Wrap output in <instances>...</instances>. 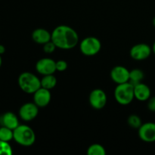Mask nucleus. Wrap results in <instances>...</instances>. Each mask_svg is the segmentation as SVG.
Segmentation results:
<instances>
[{
  "mask_svg": "<svg viewBox=\"0 0 155 155\" xmlns=\"http://www.w3.org/2000/svg\"><path fill=\"white\" fill-rule=\"evenodd\" d=\"M14 140L20 145L29 147L36 142V134L31 127L27 125H19L13 130Z\"/></svg>",
  "mask_w": 155,
  "mask_h": 155,
  "instance_id": "2",
  "label": "nucleus"
},
{
  "mask_svg": "<svg viewBox=\"0 0 155 155\" xmlns=\"http://www.w3.org/2000/svg\"><path fill=\"white\" fill-rule=\"evenodd\" d=\"M0 124L14 130L20 125L18 117L13 112H6L0 117Z\"/></svg>",
  "mask_w": 155,
  "mask_h": 155,
  "instance_id": "14",
  "label": "nucleus"
},
{
  "mask_svg": "<svg viewBox=\"0 0 155 155\" xmlns=\"http://www.w3.org/2000/svg\"><path fill=\"white\" fill-rule=\"evenodd\" d=\"M68 68V63L64 60H60L56 61V71L59 72H64Z\"/></svg>",
  "mask_w": 155,
  "mask_h": 155,
  "instance_id": "23",
  "label": "nucleus"
},
{
  "mask_svg": "<svg viewBox=\"0 0 155 155\" xmlns=\"http://www.w3.org/2000/svg\"><path fill=\"white\" fill-rule=\"evenodd\" d=\"M12 148L8 142L0 140V155H12Z\"/></svg>",
  "mask_w": 155,
  "mask_h": 155,
  "instance_id": "21",
  "label": "nucleus"
},
{
  "mask_svg": "<svg viewBox=\"0 0 155 155\" xmlns=\"http://www.w3.org/2000/svg\"><path fill=\"white\" fill-rule=\"evenodd\" d=\"M18 83L20 89L27 94H33L41 87V80L30 72L22 73L18 77Z\"/></svg>",
  "mask_w": 155,
  "mask_h": 155,
  "instance_id": "3",
  "label": "nucleus"
},
{
  "mask_svg": "<svg viewBox=\"0 0 155 155\" xmlns=\"http://www.w3.org/2000/svg\"><path fill=\"white\" fill-rule=\"evenodd\" d=\"M152 48L149 45L145 43H139L133 45L130 49V54L133 59L136 61H144L150 57Z\"/></svg>",
  "mask_w": 155,
  "mask_h": 155,
  "instance_id": "7",
  "label": "nucleus"
},
{
  "mask_svg": "<svg viewBox=\"0 0 155 155\" xmlns=\"http://www.w3.org/2000/svg\"><path fill=\"white\" fill-rule=\"evenodd\" d=\"M56 48H57V47L55 46L54 42L51 40L43 45V51L47 54H51L55 51Z\"/></svg>",
  "mask_w": 155,
  "mask_h": 155,
  "instance_id": "22",
  "label": "nucleus"
},
{
  "mask_svg": "<svg viewBox=\"0 0 155 155\" xmlns=\"http://www.w3.org/2000/svg\"><path fill=\"white\" fill-rule=\"evenodd\" d=\"M89 104L96 110H101L105 107L107 98L105 92L101 89H95L91 92L89 98Z\"/></svg>",
  "mask_w": 155,
  "mask_h": 155,
  "instance_id": "6",
  "label": "nucleus"
},
{
  "mask_svg": "<svg viewBox=\"0 0 155 155\" xmlns=\"http://www.w3.org/2000/svg\"><path fill=\"white\" fill-rule=\"evenodd\" d=\"M5 52V46L3 45H1L0 44V54H3Z\"/></svg>",
  "mask_w": 155,
  "mask_h": 155,
  "instance_id": "25",
  "label": "nucleus"
},
{
  "mask_svg": "<svg viewBox=\"0 0 155 155\" xmlns=\"http://www.w3.org/2000/svg\"><path fill=\"white\" fill-rule=\"evenodd\" d=\"M39 114V107L34 102H28L23 104L19 110V116L24 121H32Z\"/></svg>",
  "mask_w": 155,
  "mask_h": 155,
  "instance_id": "9",
  "label": "nucleus"
},
{
  "mask_svg": "<svg viewBox=\"0 0 155 155\" xmlns=\"http://www.w3.org/2000/svg\"><path fill=\"white\" fill-rule=\"evenodd\" d=\"M152 23H153V25H154V27H155V17L154 18V19H153Z\"/></svg>",
  "mask_w": 155,
  "mask_h": 155,
  "instance_id": "28",
  "label": "nucleus"
},
{
  "mask_svg": "<svg viewBox=\"0 0 155 155\" xmlns=\"http://www.w3.org/2000/svg\"><path fill=\"white\" fill-rule=\"evenodd\" d=\"M139 136L141 140L148 143L155 142V123L142 124L139 128Z\"/></svg>",
  "mask_w": 155,
  "mask_h": 155,
  "instance_id": "10",
  "label": "nucleus"
},
{
  "mask_svg": "<svg viewBox=\"0 0 155 155\" xmlns=\"http://www.w3.org/2000/svg\"><path fill=\"white\" fill-rule=\"evenodd\" d=\"M144 77H145V74H144L143 71L142 70L136 68V69H133L130 71V80H129V82L133 86H136L138 83H142Z\"/></svg>",
  "mask_w": 155,
  "mask_h": 155,
  "instance_id": "17",
  "label": "nucleus"
},
{
  "mask_svg": "<svg viewBox=\"0 0 155 155\" xmlns=\"http://www.w3.org/2000/svg\"><path fill=\"white\" fill-rule=\"evenodd\" d=\"M127 123H128L129 126L130 127L134 129H138V130H139V128L142 124L141 118L138 115L136 114L130 115L128 117V120H127Z\"/></svg>",
  "mask_w": 155,
  "mask_h": 155,
  "instance_id": "20",
  "label": "nucleus"
},
{
  "mask_svg": "<svg viewBox=\"0 0 155 155\" xmlns=\"http://www.w3.org/2000/svg\"><path fill=\"white\" fill-rule=\"evenodd\" d=\"M88 155H105L106 151L104 147L99 144H93L87 149Z\"/></svg>",
  "mask_w": 155,
  "mask_h": 155,
  "instance_id": "19",
  "label": "nucleus"
},
{
  "mask_svg": "<svg viewBox=\"0 0 155 155\" xmlns=\"http://www.w3.org/2000/svg\"><path fill=\"white\" fill-rule=\"evenodd\" d=\"M151 48H152V52L155 54V42H154V44H153V45H152V47H151Z\"/></svg>",
  "mask_w": 155,
  "mask_h": 155,
  "instance_id": "26",
  "label": "nucleus"
},
{
  "mask_svg": "<svg viewBox=\"0 0 155 155\" xmlns=\"http://www.w3.org/2000/svg\"><path fill=\"white\" fill-rule=\"evenodd\" d=\"M151 91L148 85L139 83L134 86L135 98L140 101H148L151 98Z\"/></svg>",
  "mask_w": 155,
  "mask_h": 155,
  "instance_id": "13",
  "label": "nucleus"
},
{
  "mask_svg": "<svg viewBox=\"0 0 155 155\" xmlns=\"http://www.w3.org/2000/svg\"><path fill=\"white\" fill-rule=\"evenodd\" d=\"M36 70L42 76L54 74L56 72V61L49 58H41L36 62Z\"/></svg>",
  "mask_w": 155,
  "mask_h": 155,
  "instance_id": "8",
  "label": "nucleus"
},
{
  "mask_svg": "<svg viewBox=\"0 0 155 155\" xmlns=\"http://www.w3.org/2000/svg\"><path fill=\"white\" fill-rule=\"evenodd\" d=\"M51 41L58 48L63 50L72 49L79 42V36L75 30L67 25H60L51 33Z\"/></svg>",
  "mask_w": 155,
  "mask_h": 155,
  "instance_id": "1",
  "label": "nucleus"
},
{
  "mask_svg": "<svg viewBox=\"0 0 155 155\" xmlns=\"http://www.w3.org/2000/svg\"><path fill=\"white\" fill-rule=\"evenodd\" d=\"M148 108L150 111L155 112V96L151 97L148 100Z\"/></svg>",
  "mask_w": 155,
  "mask_h": 155,
  "instance_id": "24",
  "label": "nucleus"
},
{
  "mask_svg": "<svg viewBox=\"0 0 155 155\" xmlns=\"http://www.w3.org/2000/svg\"><path fill=\"white\" fill-rule=\"evenodd\" d=\"M40 80L41 87L49 89V90L54 89L56 85H57V79L54 77V74L43 76Z\"/></svg>",
  "mask_w": 155,
  "mask_h": 155,
  "instance_id": "16",
  "label": "nucleus"
},
{
  "mask_svg": "<svg viewBox=\"0 0 155 155\" xmlns=\"http://www.w3.org/2000/svg\"><path fill=\"white\" fill-rule=\"evenodd\" d=\"M32 39L36 43L44 45L51 40V33L44 28H38L32 33Z\"/></svg>",
  "mask_w": 155,
  "mask_h": 155,
  "instance_id": "15",
  "label": "nucleus"
},
{
  "mask_svg": "<svg viewBox=\"0 0 155 155\" xmlns=\"http://www.w3.org/2000/svg\"><path fill=\"white\" fill-rule=\"evenodd\" d=\"M101 48V41L94 36H89L80 42V49L86 56H94L98 54Z\"/></svg>",
  "mask_w": 155,
  "mask_h": 155,
  "instance_id": "5",
  "label": "nucleus"
},
{
  "mask_svg": "<svg viewBox=\"0 0 155 155\" xmlns=\"http://www.w3.org/2000/svg\"><path fill=\"white\" fill-rule=\"evenodd\" d=\"M114 98L121 105H128L134 100V86L127 82L117 84L114 90Z\"/></svg>",
  "mask_w": 155,
  "mask_h": 155,
  "instance_id": "4",
  "label": "nucleus"
},
{
  "mask_svg": "<svg viewBox=\"0 0 155 155\" xmlns=\"http://www.w3.org/2000/svg\"><path fill=\"white\" fill-rule=\"evenodd\" d=\"M14 139V132L8 127L2 126L0 127V140L5 142H10Z\"/></svg>",
  "mask_w": 155,
  "mask_h": 155,
  "instance_id": "18",
  "label": "nucleus"
},
{
  "mask_svg": "<svg viewBox=\"0 0 155 155\" xmlns=\"http://www.w3.org/2000/svg\"><path fill=\"white\" fill-rule=\"evenodd\" d=\"M2 56L1 54H0V68H1L2 66Z\"/></svg>",
  "mask_w": 155,
  "mask_h": 155,
  "instance_id": "27",
  "label": "nucleus"
},
{
  "mask_svg": "<svg viewBox=\"0 0 155 155\" xmlns=\"http://www.w3.org/2000/svg\"><path fill=\"white\" fill-rule=\"evenodd\" d=\"M33 102L39 107H45L50 103L51 95L49 89L40 87L33 94Z\"/></svg>",
  "mask_w": 155,
  "mask_h": 155,
  "instance_id": "12",
  "label": "nucleus"
},
{
  "mask_svg": "<svg viewBox=\"0 0 155 155\" xmlns=\"http://www.w3.org/2000/svg\"><path fill=\"white\" fill-rule=\"evenodd\" d=\"M110 77L117 84L127 83L130 80V71L124 66H116L110 71Z\"/></svg>",
  "mask_w": 155,
  "mask_h": 155,
  "instance_id": "11",
  "label": "nucleus"
}]
</instances>
